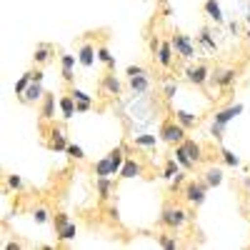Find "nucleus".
Wrapping results in <instances>:
<instances>
[{
  "label": "nucleus",
  "instance_id": "1",
  "mask_svg": "<svg viewBox=\"0 0 250 250\" xmlns=\"http://www.w3.org/2000/svg\"><path fill=\"white\" fill-rule=\"evenodd\" d=\"M190 218H193V215L188 213V210H183V208H178V205H165L163 213H160V218H158V223L165 228V230L175 233V230H180V228L190 220Z\"/></svg>",
  "mask_w": 250,
  "mask_h": 250
},
{
  "label": "nucleus",
  "instance_id": "2",
  "mask_svg": "<svg viewBox=\"0 0 250 250\" xmlns=\"http://www.w3.org/2000/svg\"><path fill=\"white\" fill-rule=\"evenodd\" d=\"M208 183L200 178V180H195V178H190V180H185V185H183V198H185V203L188 205H193V208H200L203 203H205V198H208Z\"/></svg>",
  "mask_w": 250,
  "mask_h": 250
},
{
  "label": "nucleus",
  "instance_id": "3",
  "mask_svg": "<svg viewBox=\"0 0 250 250\" xmlns=\"http://www.w3.org/2000/svg\"><path fill=\"white\" fill-rule=\"evenodd\" d=\"M188 130L183 128V125L175 120V118H165L163 123H160V140L163 143H168V145H178V143H183L188 135H185Z\"/></svg>",
  "mask_w": 250,
  "mask_h": 250
},
{
  "label": "nucleus",
  "instance_id": "4",
  "mask_svg": "<svg viewBox=\"0 0 250 250\" xmlns=\"http://www.w3.org/2000/svg\"><path fill=\"white\" fill-rule=\"evenodd\" d=\"M68 133H65V128H62L60 123H53L50 128H48V138H45V148L48 150H55V153H65V148H68Z\"/></svg>",
  "mask_w": 250,
  "mask_h": 250
},
{
  "label": "nucleus",
  "instance_id": "5",
  "mask_svg": "<svg viewBox=\"0 0 250 250\" xmlns=\"http://www.w3.org/2000/svg\"><path fill=\"white\" fill-rule=\"evenodd\" d=\"M210 68L205 65V62H195V65H188L185 68V80L190 83L195 88H205L208 83H210Z\"/></svg>",
  "mask_w": 250,
  "mask_h": 250
},
{
  "label": "nucleus",
  "instance_id": "6",
  "mask_svg": "<svg viewBox=\"0 0 250 250\" xmlns=\"http://www.w3.org/2000/svg\"><path fill=\"white\" fill-rule=\"evenodd\" d=\"M170 43H173L175 55H180L183 60H193V58L198 55L190 35H185V33H173V35H170Z\"/></svg>",
  "mask_w": 250,
  "mask_h": 250
},
{
  "label": "nucleus",
  "instance_id": "7",
  "mask_svg": "<svg viewBox=\"0 0 250 250\" xmlns=\"http://www.w3.org/2000/svg\"><path fill=\"white\" fill-rule=\"evenodd\" d=\"M235 80H238V68H215L210 73V85L220 90H228L230 85H235Z\"/></svg>",
  "mask_w": 250,
  "mask_h": 250
},
{
  "label": "nucleus",
  "instance_id": "8",
  "mask_svg": "<svg viewBox=\"0 0 250 250\" xmlns=\"http://www.w3.org/2000/svg\"><path fill=\"white\" fill-rule=\"evenodd\" d=\"M140 175H145L143 160L128 155V158H125V163H123V168H120V175H118V178H120V180H130V178H140Z\"/></svg>",
  "mask_w": 250,
  "mask_h": 250
},
{
  "label": "nucleus",
  "instance_id": "9",
  "mask_svg": "<svg viewBox=\"0 0 250 250\" xmlns=\"http://www.w3.org/2000/svg\"><path fill=\"white\" fill-rule=\"evenodd\" d=\"M43 98H45V90H43V83H38V80L30 83L23 95H18V100L23 103V105H33V103H40Z\"/></svg>",
  "mask_w": 250,
  "mask_h": 250
},
{
  "label": "nucleus",
  "instance_id": "10",
  "mask_svg": "<svg viewBox=\"0 0 250 250\" xmlns=\"http://www.w3.org/2000/svg\"><path fill=\"white\" fill-rule=\"evenodd\" d=\"M75 60H78V55H70V53H62L60 55V75H62V80L68 83V85H73L75 83Z\"/></svg>",
  "mask_w": 250,
  "mask_h": 250
},
{
  "label": "nucleus",
  "instance_id": "11",
  "mask_svg": "<svg viewBox=\"0 0 250 250\" xmlns=\"http://www.w3.org/2000/svg\"><path fill=\"white\" fill-rule=\"evenodd\" d=\"M125 150H128V145L125 143H120V145H115V148L108 153V158H110V173H113V178L115 175H120V168H123V163H125Z\"/></svg>",
  "mask_w": 250,
  "mask_h": 250
},
{
  "label": "nucleus",
  "instance_id": "12",
  "mask_svg": "<svg viewBox=\"0 0 250 250\" xmlns=\"http://www.w3.org/2000/svg\"><path fill=\"white\" fill-rule=\"evenodd\" d=\"M155 60H158V65H160V68H165V70H170V68H173L175 50H173V43H170V40H163V45H160V50H158Z\"/></svg>",
  "mask_w": 250,
  "mask_h": 250
},
{
  "label": "nucleus",
  "instance_id": "13",
  "mask_svg": "<svg viewBox=\"0 0 250 250\" xmlns=\"http://www.w3.org/2000/svg\"><path fill=\"white\" fill-rule=\"evenodd\" d=\"M95 58H98V48H95L93 43H83V45H80V50H78V62H80L85 70L95 65Z\"/></svg>",
  "mask_w": 250,
  "mask_h": 250
},
{
  "label": "nucleus",
  "instance_id": "14",
  "mask_svg": "<svg viewBox=\"0 0 250 250\" xmlns=\"http://www.w3.org/2000/svg\"><path fill=\"white\" fill-rule=\"evenodd\" d=\"M100 88L105 90L108 95H115V98H118V95L123 93V83L118 80V75H115L113 70H108L105 75L100 78Z\"/></svg>",
  "mask_w": 250,
  "mask_h": 250
},
{
  "label": "nucleus",
  "instance_id": "15",
  "mask_svg": "<svg viewBox=\"0 0 250 250\" xmlns=\"http://www.w3.org/2000/svg\"><path fill=\"white\" fill-rule=\"evenodd\" d=\"M40 123H55V95L45 93L40 100Z\"/></svg>",
  "mask_w": 250,
  "mask_h": 250
},
{
  "label": "nucleus",
  "instance_id": "16",
  "mask_svg": "<svg viewBox=\"0 0 250 250\" xmlns=\"http://www.w3.org/2000/svg\"><path fill=\"white\" fill-rule=\"evenodd\" d=\"M153 85V80H150V73H143V75H135V78H128V88L135 93V95H143V93H148Z\"/></svg>",
  "mask_w": 250,
  "mask_h": 250
},
{
  "label": "nucleus",
  "instance_id": "17",
  "mask_svg": "<svg viewBox=\"0 0 250 250\" xmlns=\"http://www.w3.org/2000/svg\"><path fill=\"white\" fill-rule=\"evenodd\" d=\"M58 105H60L62 120H70V118H75V115H78V105H75V98L70 95V90L60 95V100H58Z\"/></svg>",
  "mask_w": 250,
  "mask_h": 250
},
{
  "label": "nucleus",
  "instance_id": "18",
  "mask_svg": "<svg viewBox=\"0 0 250 250\" xmlns=\"http://www.w3.org/2000/svg\"><path fill=\"white\" fill-rule=\"evenodd\" d=\"M240 113H243V105H240V103H235V105H228V108L218 110L215 118H213V123H218V125H228L230 120H235Z\"/></svg>",
  "mask_w": 250,
  "mask_h": 250
},
{
  "label": "nucleus",
  "instance_id": "19",
  "mask_svg": "<svg viewBox=\"0 0 250 250\" xmlns=\"http://www.w3.org/2000/svg\"><path fill=\"white\" fill-rule=\"evenodd\" d=\"M203 13L208 15V20H213L215 25H223V23H225V15H223V10H220V3H218V0H205Z\"/></svg>",
  "mask_w": 250,
  "mask_h": 250
},
{
  "label": "nucleus",
  "instance_id": "20",
  "mask_svg": "<svg viewBox=\"0 0 250 250\" xmlns=\"http://www.w3.org/2000/svg\"><path fill=\"white\" fill-rule=\"evenodd\" d=\"M113 188H115V180H113V178H95V190H98V200H100V203L110 200Z\"/></svg>",
  "mask_w": 250,
  "mask_h": 250
},
{
  "label": "nucleus",
  "instance_id": "21",
  "mask_svg": "<svg viewBox=\"0 0 250 250\" xmlns=\"http://www.w3.org/2000/svg\"><path fill=\"white\" fill-rule=\"evenodd\" d=\"M50 60H53V45L50 43H38L35 53H33V62L35 65H48Z\"/></svg>",
  "mask_w": 250,
  "mask_h": 250
},
{
  "label": "nucleus",
  "instance_id": "22",
  "mask_svg": "<svg viewBox=\"0 0 250 250\" xmlns=\"http://www.w3.org/2000/svg\"><path fill=\"white\" fill-rule=\"evenodd\" d=\"M203 180L208 183V188H218V185H223L225 173H223V168H218V165H208L205 173H203Z\"/></svg>",
  "mask_w": 250,
  "mask_h": 250
},
{
  "label": "nucleus",
  "instance_id": "23",
  "mask_svg": "<svg viewBox=\"0 0 250 250\" xmlns=\"http://www.w3.org/2000/svg\"><path fill=\"white\" fill-rule=\"evenodd\" d=\"M183 148H185L188 158H190L195 165H200V163H203V145H200L198 140H193V138H185V140H183Z\"/></svg>",
  "mask_w": 250,
  "mask_h": 250
},
{
  "label": "nucleus",
  "instance_id": "24",
  "mask_svg": "<svg viewBox=\"0 0 250 250\" xmlns=\"http://www.w3.org/2000/svg\"><path fill=\"white\" fill-rule=\"evenodd\" d=\"M158 140H160V135H150V133L133 135V145H135V148H158Z\"/></svg>",
  "mask_w": 250,
  "mask_h": 250
},
{
  "label": "nucleus",
  "instance_id": "25",
  "mask_svg": "<svg viewBox=\"0 0 250 250\" xmlns=\"http://www.w3.org/2000/svg\"><path fill=\"white\" fill-rule=\"evenodd\" d=\"M173 155H175V160L180 163V168H183V170H188V173H193V170H195V163L188 158V153H185V148H183V143L175 145V153H173Z\"/></svg>",
  "mask_w": 250,
  "mask_h": 250
},
{
  "label": "nucleus",
  "instance_id": "26",
  "mask_svg": "<svg viewBox=\"0 0 250 250\" xmlns=\"http://www.w3.org/2000/svg\"><path fill=\"white\" fill-rule=\"evenodd\" d=\"M173 118L183 125L185 130H193L195 125H198V115H193V113H188V110H175L173 113Z\"/></svg>",
  "mask_w": 250,
  "mask_h": 250
},
{
  "label": "nucleus",
  "instance_id": "27",
  "mask_svg": "<svg viewBox=\"0 0 250 250\" xmlns=\"http://www.w3.org/2000/svg\"><path fill=\"white\" fill-rule=\"evenodd\" d=\"M98 60H100L108 70H113V73H115V65H118V62H115V55L108 50V45H103V43L98 45Z\"/></svg>",
  "mask_w": 250,
  "mask_h": 250
},
{
  "label": "nucleus",
  "instance_id": "28",
  "mask_svg": "<svg viewBox=\"0 0 250 250\" xmlns=\"http://www.w3.org/2000/svg\"><path fill=\"white\" fill-rule=\"evenodd\" d=\"M198 43L208 50V53H218V43L213 40V33H210V28H203L200 30V35H198Z\"/></svg>",
  "mask_w": 250,
  "mask_h": 250
},
{
  "label": "nucleus",
  "instance_id": "29",
  "mask_svg": "<svg viewBox=\"0 0 250 250\" xmlns=\"http://www.w3.org/2000/svg\"><path fill=\"white\" fill-rule=\"evenodd\" d=\"M178 173H180V163H178V160H175V155H173V158H168V160H165V168H163V175H160V178L170 183V180H173Z\"/></svg>",
  "mask_w": 250,
  "mask_h": 250
},
{
  "label": "nucleus",
  "instance_id": "30",
  "mask_svg": "<svg viewBox=\"0 0 250 250\" xmlns=\"http://www.w3.org/2000/svg\"><path fill=\"white\" fill-rule=\"evenodd\" d=\"M93 173H95V178H113V173H110V158H108V155L100 158V160L95 163Z\"/></svg>",
  "mask_w": 250,
  "mask_h": 250
},
{
  "label": "nucleus",
  "instance_id": "31",
  "mask_svg": "<svg viewBox=\"0 0 250 250\" xmlns=\"http://www.w3.org/2000/svg\"><path fill=\"white\" fill-rule=\"evenodd\" d=\"M33 220H35L38 225H48V223H50V210H48L45 205L33 208Z\"/></svg>",
  "mask_w": 250,
  "mask_h": 250
},
{
  "label": "nucleus",
  "instance_id": "32",
  "mask_svg": "<svg viewBox=\"0 0 250 250\" xmlns=\"http://www.w3.org/2000/svg\"><path fill=\"white\" fill-rule=\"evenodd\" d=\"M220 160L228 165V168H240V158L233 150H228V148H220Z\"/></svg>",
  "mask_w": 250,
  "mask_h": 250
},
{
  "label": "nucleus",
  "instance_id": "33",
  "mask_svg": "<svg viewBox=\"0 0 250 250\" xmlns=\"http://www.w3.org/2000/svg\"><path fill=\"white\" fill-rule=\"evenodd\" d=\"M75 235H78V225L70 223V225H65V228L58 233V243H70V240H75Z\"/></svg>",
  "mask_w": 250,
  "mask_h": 250
},
{
  "label": "nucleus",
  "instance_id": "34",
  "mask_svg": "<svg viewBox=\"0 0 250 250\" xmlns=\"http://www.w3.org/2000/svg\"><path fill=\"white\" fill-rule=\"evenodd\" d=\"M30 83H33V70H30V73H23V75L18 78V83H15V95H23V93L28 90Z\"/></svg>",
  "mask_w": 250,
  "mask_h": 250
},
{
  "label": "nucleus",
  "instance_id": "35",
  "mask_svg": "<svg viewBox=\"0 0 250 250\" xmlns=\"http://www.w3.org/2000/svg\"><path fill=\"white\" fill-rule=\"evenodd\" d=\"M70 95H73L78 103H90V105H95V95H90V93H85V90H80V88H75V85H70Z\"/></svg>",
  "mask_w": 250,
  "mask_h": 250
},
{
  "label": "nucleus",
  "instance_id": "36",
  "mask_svg": "<svg viewBox=\"0 0 250 250\" xmlns=\"http://www.w3.org/2000/svg\"><path fill=\"white\" fill-rule=\"evenodd\" d=\"M158 245H160L163 250H175L180 243H178V238H175V235L165 233V235H158Z\"/></svg>",
  "mask_w": 250,
  "mask_h": 250
},
{
  "label": "nucleus",
  "instance_id": "37",
  "mask_svg": "<svg viewBox=\"0 0 250 250\" xmlns=\"http://www.w3.org/2000/svg\"><path fill=\"white\" fill-rule=\"evenodd\" d=\"M65 155H68V158H73V160H78V163H83V160H85V150H83L80 145H75V143H68Z\"/></svg>",
  "mask_w": 250,
  "mask_h": 250
},
{
  "label": "nucleus",
  "instance_id": "38",
  "mask_svg": "<svg viewBox=\"0 0 250 250\" xmlns=\"http://www.w3.org/2000/svg\"><path fill=\"white\" fill-rule=\"evenodd\" d=\"M5 185H8V190H23V188H25L23 178H20V175H15V173L5 175Z\"/></svg>",
  "mask_w": 250,
  "mask_h": 250
},
{
  "label": "nucleus",
  "instance_id": "39",
  "mask_svg": "<svg viewBox=\"0 0 250 250\" xmlns=\"http://www.w3.org/2000/svg\"><path fill=\"white\" fill-rule=\"evenodd\" d=\"M73 220H70V215L68 213H55L53 215V225H55V233H60L62 230V228H65V225H70Z\"/></svg>",
  "mask_w": 250,
  "mask_h": 250
},
{
  "label": "nucleus",
  "instance_id": "40",
  "mask_svg": "<svg viewBox=\"0 0 250 250\" xmlns=\"http://www.w3.org/2000/svg\"><path fill=\"white\" fill-rule=\"evenodd\" d=\"M185 175H188V170H185V173L180 170V173H178V175H175V178L170 180V190H173V193L183 190V185H185Z\"/></svg>",
  "mask_w": 250,
  "mask_h": 250
},
{
  "label": "nucleus",
  "instance_id": "41",
  "mask_svg": "<svg viewBox=\"0 0 250 250\" xmlns=\"http://www.w3.org/2000/svg\"><path fill=\"white\" fill-rule=\"evenodd\" d=\"M175 93H178V83H175V80H168V83L163 85V95L168 98V100H173V98H175Z\"/></svg>",
  "mask_w": 250,
  "mask_h": 250
},
{
  "label": "nucleus",
  "instance_id": "42",
  "mask_svg": "<svg viewBox=\"0 0 250 250\" xmlns=\"http://www.w3.org/2000/svg\"><path fill=\"white\" fill-rule=\"evenodd\" d=\"M143 73H148L143 65H128V68H125V75H128V78H135V75H143Z\"/></svg>",
  "mask_w": 250,
  "mask_h": 250
},
{
  "label": "nucleus",
  "instance_id": "43",
  "mask_svg": "<svg viewBox=\"0 0 250 250\" xmlns=\"http://www.w3.org/2000/svg\"><path fill=\"white\" fill-rule=\"evenodd\" d=\"M148 45H150V53H153V58H155L158 50H160V45H163V40H160L158 35H150V43H148Z\"/></svg>",
  "mask_w": 250,
  "mask_h": 250
},
{
  "label": "nucleus",
  "instance_id": "44",
  "mask_svg": "<svg viewBox=\"0 0 250 250\" xmlns=\"http://www.w3.org/2000/svg\"><path fill=\"white\" fill-rule=\"evenodd\" d=\"M105 215H108V220H113V223H120V210H118V205H110L108 210H105Z\"/></svg>",
  "mask_w": 250,
  "mask_h": 250
},
{
  "label": "nucleus",
  "instance_id": "45",
  "mask_svg": "<svg viewBox=\"0 0 250 250\" xmlns=\"http://www.w3.org/2000/svg\"><path fill=\"white\" fill-rule=\"evenodd\" d=\"M223 130H225V125H218V123L210 125V135H213L215 140H223Z\"/></svg>",
  "mask_w": 250,
  "mask_h": 250
},
{
  "label": "nucleus",
  "instance_id": "46",
  "mask_svg": "<svg viewBox=\"0 0 250 250\" xmlns=\"http://www.w3.org/2000/svg\"><path fill=\"white\" fill-rule=\"evenodd\" d=\"M43 78H45V73H43V70H33V80L43 83Z\"/></svg>",
  "mask_w": 250,
  "mask_h": 250
},
{
  "label": "nucleus",
  "instance_id": "47",
  "mask_svg": "<svg viewBox=\"0 0 250 250\" xmlns=\"http://www.w3.org/2000/svg\"><path fill=\"white\" fill-rule=\"evenodd\" d=\"M228 28H230V33H233V35H238V30H240V25L235 23V20H230V23H228Z\"/></svg>",
  "mask_w": 250,
  "mask_h": 250
},
{
  "label": "nucleus",
  "instance_id": "48",
  "mask_svg": "<svg viewBox=\"0 0 250 250\" xmlns=\"http://www.w3.org/2000/svg\"><path fill=\"white\" fill-rule=\"evenodd\" d=\"M20 248H23L20 243H8V245H5V250H20Z\"/></svg>",
  "mask_w": 250,
  "mask_h": 250
},
{
  "label": "nucleus",
  "instance_id": "49",
  "mask_svg": "<svg viewBox=\"0 0 250 250\" xmlns=\"http://www.w3.org/2000/svg\"><path fill=\"white\" fill-rule=\"evenodd\" d=\"M245 23L250 25V8H248V13H245Z\"/></svg>",
  "mask_w": 250,
  "mask_h": 250
},
{
  "label": "nucleus",
  "instance_id": "50",
  "mask_svg": "<svg viewBox=\"0 0 250 250\" xmlns=\"http://www.w3.org/2000/svg\"><path fill=\"white\" fill-rule=\"evenodd\" d=\"M243 185H245V188H248V190H250V178H245V180H243Z\"/></svg>",
  "mask_w": 250,
  "mask_h": 250
},
{
  "label": "nucleus",
  "instance_id": "51",
  "mask_svg": "<svg viewBox=\"0 0 250 250\" xmlns=\"http://www.w3.org/2000/svg\"><path fill=\"white\" fill-rule=\"evenodd\" d=\"M245 40H250V28H248V30H245Z\"/></svg>",
  "mask_w": 250,
  "mask_h": 250
},
{
  "label": "nucleus",
  "instance_id": "52",
  "mask_svg": "<svg viewBox=\"0 0 250 250\" xmlns=\"http://www.w3.org/2000/svg\"><path fill=\"white\" fill-rule=\"evenodd\" d=\"M140 3H145V0H140Z\"/></svg>",
  "mask_w": 250,
  "mask_h": 250
}]
</instances>
